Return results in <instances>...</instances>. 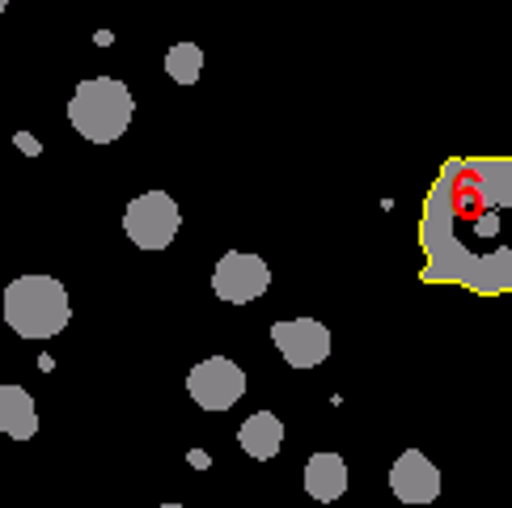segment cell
Here are the masks:
<instances>
[{
    "instance_id": "obj_1",
    "label": "cell",
    "mask_w": 512,
    "mask_h": 508,
    "mask_svg": "<svg viewBox=\"0 0 512 508\" xmlns=\"http://www.w3.org/2000/svg\"><path fill=\"white\" fill-rule=\"evenodd\" d=\"M424 284L512 293V157H449L419 221Z\"/></svg>"
},
{
    "instance_id": "obj_2",
    "label": "cell",
    "mask_w": 512,
    "mask_h": 508,
    "mask_svg": "<svg viewBox=\"0 0 512 508\" xmlns=\"http://www.w3.org/2000/svg\"><path fill=\"white\" fill-rule=\"evenodd\" d=\"M72 318V305L60 280L51 276H17L5 288V322L22 339H51Z\"/></svg>"
},
{
    "instance_id": "obj_3",
    "label": "cell",
    "mask_w": 512,
    "mask_h": 508,
    "mask_svg": "<svg viewBox=\"0 0 512 508\" xmlns=\"http://www.w3.org/2000/svg\"><path fill=\"white\" fill-rule=\"evenodd\" d=\"M136 115V98L132 89L115 77H94V81H81L77 94L68 102V119L72 127L94 140V144H111L127 132V123Z\"/></svg>"
},
{
    "instance_id": "obj_4",
    "label": "cell",
    "mask_w": 512,
    "mask_h": 508,
    "mask_svg": "<svg viewBox=\"0 0 512 508\" xmlns=\"http://www.w3.org/2000/svg\"><path fill=\"white\" fill-rule=\"evenodd\" d=\"M182 225V212L166 191H144L123 212V229L140 250H166Z\"/></svg>"
},
{
    "instance_id": "obj_5",
    "label": "cell",
    "mask_w": 512,
    "mask_h": 508,
    "mask_svg": "<svg viewBox=\"0 0 512 508\" xmlns=\"http://www.w3.org/2000/svg\"><path fill=\"white\" fill-rule=\"evenodd\" d=\"M187 390L204 411H229L246 394V373L229 356H208L187 373Z\"/></svg>"
},
{
    "instance_id": "obj_6",
    "label": "cell",
    "mask_w": 512,
    "mask_h": 508,
    "mask_svg": "<svg viewBox=\"0 0 512 508\" xmlns=\"http://www.w3.org/2000/svg\"><path fill=\"white\" fill-rule=\"evenodd\" d=\"M267 284H271V267L259 259V254L229 250L212 271V293L229 305H246L254 297H263Z\"/></svg>"
},
{
    "instance_id": "obj_7",
    "label": "cell",
    "mask_w": 512,
    "mask_h": 508,
    "mask_svg": "<svg viewBox=\"0 0 512 508\" xmlns=\"http://www.w3.org/2000/svg\"><path fill=\"white\" fill-rule=\"evenodd\" d=\"M271 343L292 369H314L331 356V331L314 318H288L271 326Z\"/></svg>"
},
{
    "instance_id": "obj_8",
    "label": "cell",
    "mask_w": 512,
    "mask_h": 508,
    "mask_svg": "<svg viewBox=\"0 0 512 508\" xmlns=\"http://www.w3.org/2000/svg\"><path fill=\"white\" fill-rule=\"evenodd\" d=\"M390 492L402 504H432L441 496V470H436L419 449H407L390 470Z\"/></svg>"
},
{
    "instance_id": "obj_9",
    "label": "cell",
    "mask_w": 512,
    "mask_h": 508,
    "mask_svg": "<svg viewBox=\"0 0 512 508\" xmlns=\"http://www.w3.org/2000/svg\"><path fill=\"white\" fill-rule=\"evenodd\" d=\"M0 432L13 441H30L39 432V411L22 386H0Z\"/></svg>"
},
{
    "instance_id": "obj_10",
    "label": "cell",
    "mask_w": 512,
    "mask_h": 508,
    "mask_svg": "<svg viewBox=\"0 0 512 508\" xmlns=\"http://www.w3.org/2000/svg\"><path fill=\"white\" fill-rule=\"evenodd\" d=\"M280 441H284V424H280V415H271V411H254L250 420L237 428V445H242L250 458H259V462L276 458Z\"/></svg>"
},
{
    "instance_id": "obj_11",
    "label": "cell",
    "mask_w": 512,
    "mask_h": 508,
    "mask_svg": "<svg viewBox=\"0 0 512 508\" xmlns=\"http://www.w3.org/2000/svg\"><path fill=\"white\" fill-rule=\"evenodd\" d=\"M305 492L322 500V504H331L347 492V466L339 453H314L305 466Z\"/></svg>"
},
{
    "instance_id": "obj_12",
    "label": "cell",
    "mask_w": 512,
    "mask_h": 508,
    "mask_svg": "<svg viewBox=\"0 0 512 508\" xmlns=\"http://www.w3.org/2000/svg\"><path fill=\"white\" fill-rule=\"evenodd\" d=\"M166 72H170V81H178V85H195L199 72H204V51H199L195 43L170 47L166 51Z\"/></svg>"
},
{
    "instance_id": "obj_13",
    "label": "cell",
    "mask_w": 512,
    "mask_h": 508,
    "mask_svg": "<svg viewBox=\"0 0 512 508\" xmlns=\"http://www.w3.org/2000/svg\"><path fill=\"white\" fill-rule=\"evenodd\" d=\"M17 144H22V149L34 157V153H39V140H30V136H17Z\"/></svg>"
},
{
    "instance_id": "obj_14",
    "label": "cell",
    "mask_w": 512,
    "mask_h": 508,
    "mask_svg": "<svg viewBox=\"0 0 512 508\" xmlns=\"http://www.w3.org/2000/svg\"><path fill=\"white\" fill-rule=\"evenodd\" d=\"M157 508H187V504H157Z\"/></svg>"
},
{
    "instance_id": "obj_15",
    "label": "cell",
    "mask_w": 512,
    "mask_h": 508,
    "mask_svg": "<svg viewBox=\"0 0 512 508\" xmlns=\"http://www.w3.org/2000/svg\"><path fill=\"white\" fill-rule=\"evenodd\" d=\"M5 9H9V0H0V13H5Z\"/></svg>"
}]
</instances>
